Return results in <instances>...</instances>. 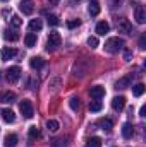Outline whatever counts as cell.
<instances>
[{"label":"cell","mask_w":146,"mask_h":147,"mask_svg":"<svg viewBox=\"0 0 146 147\" xmlns=\"http://www.w3.org/2000/svg\"><path fill=\"white\" fill-rule=\"evenodd\" d=\"M124 39L122 38H110L107 39V43H105V51L107 53H119L122 48H124Z\"/></svg>","instance_id":"obj_1"},{"label":"cell","mask_w":146,"mask_h":147,"mask_svg":"<svg viewBox=\"0 0 146 147\" xmlns=\"http://www.w3.org/2000/svg\"><path fill=\"white\" fill-rule=\"evenodd\" d=\"M60 43H62L60 34L53 31V33H50V36L46 39V50H48V51H53V50H57V48L60 46Z\"/></svg>","instance_id":"obj_2"},{"label":"cell","mask_w":146,"mask_h":147,"mask_svg":"<svg viewBox=\"0 0 146 147\" xmlns=\"http://www.w3.org/2000/svg\"><path fill=\"white\" fill-rule=\"evenodd\" d=\"M19 110L23 113V116L24 118H33V115H35V111H33V103L29 101V99H23L21 103H19Z\"/></svg>","instance_id":"obj_3"},{"label":"cell","mask_w":146,"mask_h":147,"mask_svg":"<svg viewBox=\"0 0 146 147\" xmlns=\"http://www.w3.org/2000/svg\"><path fill=\"white\" fill-rule=\"evenodd\" d=\"M117 29H119V33L132 34V24H131V22H129V19H126V17L117 19Z\"/></svg>","instance_id":"obj_4"},{"label":"cell","mask_w":146,"mask_h":147,"mask_svg":"<svg viewBox=\"0 0 146 147\" xmlns=\"http://www.w3.org/2000/svg\"><path fill=\"white\" fill-rule=\"evenodd\" d=\"M7 80L10 82V84H14V82H17L19 80V77H21V69L17 67V65H14V67H9V70H7Z\"/></svg>","instance_id":"obj_5"},{"label":"cell","mask_w":146,"mask_h":147,"mask_svg":"<svg viewBox=\"0 0 146 147\" xmlns=\"http://www.w3.org/2000/svg\"><path fill=\"white\" fill-rule=\"evenodd\" d=\"M134 19L138 24H145L146 22V10L143 5H136V10H134Z\"/></svg>","instance_id":"obj_6"},{"label":"cell","mask_w":146,"mask_h":147,"mask_svg":"<svg viewBox=\"0 0 146 147\" xmlns=\"http://www.w3.org/2000/svg\"><path fill=\"white\" fill-rule=\"evenodd\" d=\"M19 9L23 10V14L29 16V14H33V10H35V3H33V0H21Z\"/></svg>","instance_id":"obj_7"},{"label":"cell","mask_w":146,"mask_h":147,"mask_svg":"<svg viewBox=\"0 0 146 147\" xmlns=\"http://www.w3.org/2000/svg\"><path fill=\"white\" fill-rule=\"evenodd\" d=\"M112 108L115 111H122L126 108V98L124 96H117V98H113L112 99Z\"/></svg>","instance_id":"obj_8"},{"label":"cell","mask_w":146,"mask_h":147,"mask_svg":"<svg viewBox=\"0 0 146 147\" xmlns=\"http://www.w3.org/2000/svg\"><path fill=\"white\" fill-rule=\"evenodd\" d=\"M89 96H91L93 99H102V98L105 96V87H102V86H95V87H91Z\"/></svg>","instance_id":"obj_9"},{"label":"cell","mask_w":146,"mask_h":147,"mask_svg":"<svg viewBox=\"0 0 146 147\" xmlns=\"http://www.w3.org/2000/svg\"><path fill=\"white\" fill-rule=\"evenodd\" d=\"M16 50L14 48H9V46H5V48H2V53H0V58L3 60V62H7V60H10L12 57H16Z\"/></svg>","instance_id":"obj_10"},{"label":"cell","mask_w":146,"mask_h":147,"mask_svg":"<svg viewBox=\"0 0 146 147\" xmlns=\"http://www.w3.org/2000/svg\"><path fill=\"white\" fill-rule=\"evenodd\" d=\"M16 101V94L12 92V91H3V92H0V103H14Z\"/></svg>","instance_id":"obj_11"},{"label":"cell","mask_w":146,"mask_h":147,"mask_svg":"<svg viewBox=\"0 0 146 147\" xmlns=\"http://www.w3.org/2000/svg\"><path fill=\"white\" fill-rule=\"evenodd\" d=\"M0 115H2V118H3V121H7V123H14V121H16V115H14V111L9 110V108L2 110L0 111Z\"/></svg>","instance_id":"obj_12"},{"label":"cell","mask_w":146,"mask_h":147,"mask_svg":"<svg viewBox=\"0 0 146 147\" xmlns=\"http://www.w3.org/2000/svg\"><path fill=\"white\" fill-rule=\"evenodd\" d=\"M132 135H134L132 125H131V123H124V125H122V137L129 140V139H132Z\"/></svg>","instance_id":"obj_13"},{"label":"cell","mask_w":146,"mask_h":147,"mask_svg":"<svg viewBox=\"0 0 146 147\" xmlns=\"http://www.w3.org/2000/svg\"><path fill=\"white\" fill-rule=\"evenodd\" d=\"M17 142H19V137H17L16 134H9V135L5 137L3 146H5V147H16V146H17Z\"/></svg>","instance_id":"obj_14"},{"label":"cell","mask_w":146,"mask_h":147,"mask_svg":"<svg viewBox=\"0 0 146 147\" xmlns=\"http://www.w3.org/2000/svg\"><path fill=\"white\" fill-rule=\"evenodd\" d=\"M29 65H31V69L38 70V69H41V67L45 65V60H43L41 57H33V58L29 60Z\"/></svg>","instance_id":"obj_15"},{"label":"cell","mask_w":146,"mask_h":147,"mask_svg":"<svg viewBox=\"0 0 146 147\" xmlns=\"http://www.w3.org/2000/svg\"><path fill=\"white\" fill-rule=\"evenodd\" d=\"M110 31V26H108V22H105V21H102V22H98L96 24V33L98 34H102V36H105L107 33Z\"/></svg>","instance_id":"obj_16"},{"label":"cell","mask_w":146,"mask_h":147,"mask_svg":"<svg viewBox=\"0 0 146 147\" xmlns=\"http://www.w3.org/2000/svg\"><path fill=\"white\" fill-rule=\"evenodd\" d=\"M129 84H131V75L119 79V80L115 82V87H117V89H126V87H129Z\"/></svg>","instance_id":"obj_17"},{"label":"cell","mask_w":146,"mask_h":147,"mask_svg":"<svg viewBox=\"0 0 146 147\" xmlns=\"http://www.w3.org/2000/svg\"><path fill=\"white\" fill-rule=\"evenodd\" d=\"M41 28H43L41 19H31V22H29V31H31V33H35V31H41Z\"/></svg>","instance_id":"obj_18"},{"label":"cell","mask_w":146,"mask_h":147,"mask_svg":"<svg viewBox=\"0 0 146 147\" xmlns=\"http://www.w3.org/2000/svg\"><path fill=\"white\" fill-rule=\"evenodd\" d=\"M88 12H89L91 16H98V14H100V5H98L96 0L89 2V5H88Z\"/></svg>","instance_id":"obj_19"},{"label":"cell","mask_w":146,"mask_h":147,"mask_svg":"<svg viewBox=\"0 0 146 147\" xmlns=\"http://www.w3.org/2000/svg\"><path fill=\"white\" fill-rule=\"evenodd\" d=\"M98 125L102 127V130H107V132H110V130H112V127H113V121H112V120H108V118H102V120L98 121Z\"/></svg>","instance_id":"obj_20"},{"label":"cell","mask_w":146,"mask_h":147,"mask_svg":"<svg viewBox=\"0 0 146 147\" xmlns=\"http://www.w3.org/2000/svg\"><path fill=\"white\" fill-rule=\"evenodd\" d=\"M24 43H26V46H28V48L35 46V45H36V34H35V33H28L26 38H24Z\"/></svg>","instance_id":"obj_21"},{"label":"cell","mask_w":146,"mask_h":147,"mask_svg":"<svg viewBox=\"0 0 146 147\" xmlns=\"http://www.w3.org/2000/svg\"><path fill=\"white\" fill-rule=\"evenodd\" d=\"M67 140H69V137H59V139H53V140H52V147H65L67 146Z\"/></svg>","instance_id":"obj_22"},{"label":"cell","mask_w":146,"mask_h":147,"mask_svg":"<svg viewBox=\"0 0 146 147\" xmlns=\"http://www.w3.org/2000/svg\"><path fill=\"white\" fill-rule=\"evenodd\" d=\"M3 38H5L7 41H17V39H19V34H17L16 31H12V29H7V31L3 33Z\"/></svg>","instance_id":"obj_23"},{"label":"cell","mask_w":146,"mask_h":147,"mask_svg":"<svg viewBox=\"0 0 146 147\" xmlns=\"http://www.w3.org/2000/svg\"><path fill=\"white\" fill-rule=\"evenodd\" d=\"M143 92H145V84H136V86L132 87V94H134L136 98L143 96Z\"/></svg>","instance_id":"obj_24"},{"label":"cell","mask_w":146,"mask_h":147,"mask_svg":"<svg viewBox=\"0 0 146 147\" xmlns=\"http://www.w3.org/2000/svg\"><path fill=\"white\" fill-rule=\"evenodd\" d=\"M69 106H71V110H72V111H77V110H79V108H81L79 98H76V96H74V98H71V99H69Z\"/></svg>","instance_id":"obj_25"},{"label":"cell","mask_w":146,"mask_h":147,"mask_svg":"<svg viewBox=\"0 0 146 147\" xmlns=\"http://www.w3.org/2000/svg\"><path fill=\"white\" fill-rule=\"evenodd\" d=\"M59 127H60V125H59L57 120H48V121H46V128H48L50 132H57Z\"/></svg>","instance_id":"obj_26"},{"label":"cell","mask_w":146,"mask_h":147,"mask_svg":"<svg viewBox=\"0 0 146 147\" xmlns=\"http://www.w3.org/2000/svg\"><path fill=\"white\" fill-rule=\"evenodd\" d=\"M88 147H102V139L100 137H91L88 140Z\"/></svg>","instance_id":"obj_27"},{"label":"cell","mask_w":146,"mask_h":147,"mask_svg":"<svg viewBox=\"0 0 146 147\" xmlns=\"http://www.w3.org/2000/svg\"><path fill=\"white\" fill-rule=\"evenodd\" d=\"M102 110V103H100V99H95V101H91L89 103V111H100Z\"/></svg>","instance_id":"obj_28"},{"label":"cell","mask_w":146,"mask_h":147,"mask_svg":"<svg viewBox=\"0 0 146 147\" xmlns=\"http://www.w3.org/2000/svg\"><path fill=\"white\" fill-rule=\"evenodd\" d=\"M38 137H40V130H38L36 127H31V128H29V140L35 142Z\"/></svg>","instance_id":"obj_29"},{"label":"cell","mask_w":146,"mask_h":147,"mask_svg":"<svg viewBox=\"0 0 146 147\" xmlns=\"http://www.w3.org/2000/svg\"><path fill=\"white\" fill-rule=\"evenodd\" d=\"M46 19H48V24H50V26H59V24H60L59 17H57V16H53V14H50Z\"/></svg>","instance_id":"obj_30"},{"label":"cell","mask_w":146,"mask_h":147,"mask_svg":"<svg viewBox=\"0 0 146 147\" xmlns=\"http://www.w3.org/2000/svg\"><path fill=\"white\" fill-rule=\"evenodd\" d=\"M10 24H12V28H19V26L23 24V19H21L19 16H12V19H10Z\"/></svg>","instance_id":"obj_31"},{"label":"cell","mask_w":146,"mask_h":147,"mask_svg":"<svg viewBox=\"0 0 146 147\" xmlns=\"http://www.w3.org/2000/svg\"><path fill=\"white\" fill-rule=\"evenodd\" d=\"M79 24H81V21H79V19H71V21H67V28H69V29L77 28Z\"/></svg>","instance_id":"obj_32"},{"label":"cell","mask_w":146,"mask_h":147,"mask_svg":"<svg viewBox=\"0 0 146 147\" xmlns=\"http://www.w3.org/2000/svg\"><path fill=\"white\" fill-rule=\"evenodd\" d=\"M88 45H89L91 48H96V46H98V38H96V36L88 38Z\"/></svg>","instance_id":"obj_33"},{"label":"cell","mask_w":146,"mask_h":147,"mask_svg":"<svg viewBox=\"0 0 146 147\" xmlns=\"http://www.w3.org/2000/svg\"><path fill=\"white\" fill-rule=\"evenodd\" d=\"M59 86H60V79H55L53 82H50V84H48V87H50L52 91H57V89H59Z\"/></svg>","instance_id":"obj_34"},{"label":"cell","mask_w":146,"mask_h":147,"mask_svg":"<svg viewBox=\"0 0 146 147\" xmlns=\"http://www.w3.org/2000/svg\"><path fill=\"white\" fill-rule=\"evenodd\" d=\"M139 48H141V50H145V48H146V36H145V34L139 38Z\"/></svg>","instance_id":"obj_35"},{"label":"cell","mask_w":146,"mask_h":147,"mask_svg":"<svg viewBox=\"0 0 146 147\" xmlns=\"http://www.w3.org/2000/svg\"><path fill=\"white\" fill-rule=\"evenodd\" d=\"M131 58H132V53L127 50V51L124 53V60H126V62H131Z\"/></svg>","instance_id":"obj_36"},{"label":"cell","mask_w":146,"mask_h":147,"mask_svg":"<svg viewBox=\"0 0 146 147\" xmlns=\"http://www.w3.org/2000/svg\"><path fill=\"white\" fill-rule=\"evenodd\" d=\"M122 2H124V0H113V5H115V7H119Z\"/></svg>","instance_id":"obj_37"},{"label":"cell","mask_w":146,"mask_h":147,"mask_svg":"<svg viewBox=\"0 0 146 147\" xmlns=\"http://www.w3.org/2000/svg\"><path fill=\"white\" fill-rule=\"evenodd\" d=\"M141 116H146V106H141Z\"/></svg>","instance_id":"obj_38"},{"label":"cell","mask_w":146,"mask_h":147,"mask_svg":"<svg viewBox=\"0 0 146 147\" xmlns=\"http://www.w3.org/2000/svg\"><path fill=\"white\" fill-rule=\"evenodd\" d=\"M48 2H50V3H52V5H55V3H59V2H60V0H48Z\"/></svg>","instance_id":"obj_39"},{"label":"cell","mask_w":146,"mask_h":147,"mask_svg":"<svg viewBox=\"0 0 146 147\" xmlns=\"http://www.w3.org/2000/svg\"><path fill=\"white\" fill-rule=\"evenodd\" d=\"M2 2H7V0H2Z\"/></svg>","instance_id":"obj_40"},{"label":"cell","mask_w":146,"mask_h":147,"mask_svg":"<svg viewBox=\"0 0 146 147\" xmlns=\"http://www.w3.org/2000/svg\"><path fill=\"white\" fill-rule=\"evenodd\" d=\"M0 74H2V72H0Z\"/></svg>","instance_id":"obj_41"}]
</instances>
